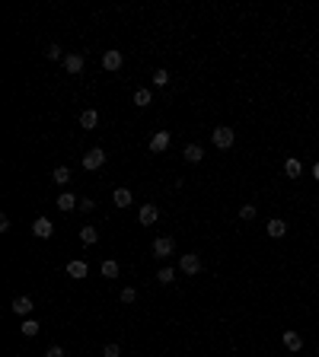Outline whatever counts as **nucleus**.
I'll use <instances>...</instances> for the list:
<instances>
[{"mask_svg":"<svg viewBox=\"0 0 319 357\" xmlns=\"http://www.w3.org/2000/svg\"><path fill=\"white\" fill-rule=\"evenodd\" d=\"M137 300V290L134 287H122V303H134Z\"/></svg>","mask_w":319,"mask_h":357,"instance_id":"nucleus-25","label":"nucleus"},{"mask_svg":"<svg viewBox=\"0 0 319 357\" xmlns=\"http://www.w3.org/2000/svg\"><path fill=\"white\" fill-rule=\"evenodd\" d=\"M281 338H284V347H290V351H300V347H303V338L297 332H284Z\"/></svg>","mask_w":319,"mask_h":357,"instance_id":"nucleus-18","label":"nucleus"},{"mask_svg":"<svg viewBox=\"0 0 319 357\" xmlns=\"http://www.w3.org/2000/svg\"><path fill=\"white\" fill-rule=\"evenodd\" d=\"M112 201H115L118 207H128L131 204V188H115L112 191Z\"/></svg>","mask_w":319,"mask_h":357,"instance_id":"nucleus-16","label":"nucleus"},{"mask_svg":"<svg viewBox=\"0 0 319 357\" xmlns=\"http://www.w3.org/2000/svg\"><path fill=\"white\" fill-rule=\"evenodd\" d=\"M93 207H96V201H90V198H83V201H80V207H77V211H83V214H90V211H93Z\"/></svg>","mask_w":319,"mask_h":357,"instance_id":"nucleus-29","label":"nucleus"},{"mask_svg":"<svg viewBox=\"0 0 319 357\" xmlns=\"http://www.w3.org/2000/svg\"><path fill=\"white\" fill-rule=\"evenodd\" d=\"M20 332H23L26 338H36V335H39V322H36V319H26V322H23V328H20Z\"/></svg>","mask_w":319,"mask_h":357,"instance_id":"nucleus-22","label":"nucleus"},{"mask_svg":"<svg viewBox=\"0 0 319 357\" xmlns=\"http://www.w3.org/2000/svg\"><path fill=\"white\" fill-rule=\"evenodd\" d=\"M284 172H287V179H300V172H303V163H300L297 156H290V160L284 163Z\"/></svg>","mask_w":319,"mask_h":357,"instance_id":"nucleus-14","label":"nucleus"},{"mask_svg":"<svg viewBox=\"0 0 319 357\" xmlns=\"http://www.w3.org/2000/svg\"><path fill=\"white\" fill-rule=\"evenodd\" d=\"M122 64H125L122 51H106V55H102V67H106V71H118Z\"/></svg>","mask_w":319,"mask_h":357,"instance_id":"nucleus-6","label":"nucleus"},{"mask_svg":"<svg viewBox=\"0 0 319 357\" xmlns=\"http://www.w3.org/2000/svg\"><path fill=\"white\" fill-rule=\"evenodd\" d=\"M118 354H122L118 344H106V351H102V357H118Z\"/></svg>","mask_w":319,"mask_h":357,"instance_id":"nucleus-28","label":"nucleus"},{"mask_svg":"<svg viewBox=\"0 0 319 357\" xmlns=\"http://www.w3.org/2000/svg\"><path fill=\"white\" fill-rule=\"evenodd\" d=\"M96 239H99V230H96V226H80V242H86V246H93Z\"/></svg>","mask_w":319,"mask_h":357,"instance_id":"nucleus-19","label":"nucleus"},{"mask_svg":"<svg viewBox=\"0 0 319 357\" xmlns=\"http://www.w3.org/2000/svg\"><path fill=\"white\" fill-rule=\"evenodd\" d=\"M150 102H153V93H150V90H137V93H134V106H137V109H147Z\"/></svg>","mask_w":319,"mask_h":357,"instance_id":"nucleus-20","label":"nucleus"},{"mask_svg":"<svg viewBox=\"0 0 319 357\" xmlns=\"http://www.w3.org/2000/svg\"><path fill=\"white\" fill-rule=\"evenodd\" d=\"M313 176H316V182H319V163H316V166H313Z\"/></svg>","mask_w":319,"mask_h":357,"instance_id":"nucleus-32","label":"nucleus"},{"mask_svg":"<svg viewBox=\"0 0 319 357\" xmlns=\"http://www.w3.org/2000/svg\"><path fill=\"white\" fill-rule=\"evenodd\" d=\"M67 274L80 281V277H86V274H90V268H86V262H83V258H74V262H67Z\"/></svg>","mask_w":319,"mask_h":357,"instance_id":"nucleus-9","label":"nucleus"},{"mask_svg":"<svg viewBox=\"0 0 319 357\" xmlns=\"http://www.w3.org/2000/svg\"><path fill=\"white\" fill-rule=\"evenodd\" d=\"M211 141H214V147H220V150H227V147H233V141H236V134H233V128L220 125V128H214Z\"/></svg>","mask_w":319,"mask_h":357,"instance_id":"nucleus-1","label":"nucleus"},{"mask_svg":"<svg viewBox=\"0 0 319 357\" xmlns=\"http://www.w3.org/2000/svg\"><path fill=\"white\" fill-rule=\"evenodd\" d=\"M118 271H122L118 262H102V274H106V277H118Z\"/></svg>","mask_w":319,"mask_h":357,"instance_id":"nucleus-23","label":"nucleus"},{"mask_svg":"<svg viewBox=\"0 0 319 357\" xmlns=\"http://www.w3.org/2000/svg\"><path fill=\"white\" fill-rule=\"evenodd\" d=\"M51 233H55V226H51L48 217H39L36 223H32V236H39V239H48Z\"/></svg>","mask_w":319,"mask_h":357,"instance_id":"nucleus-4","label":"nucleus"},{"mask_svg":"<svg viewBox=\"0 0 319 357\" xmlns=\"http://www.w3.org/2000/svg\"><path fill=\"white\" fill-rule=\"evenodd\" d=\"M45 55H48L51 61H58V58H61V45H48V51H45Z\"/></svg>","mask_w":319,"mask_h":357,"instance_id":"nucleus-30","label":"nucleus"},{"mask_svg":"<svg viewBox=\"0 0 319 357\" xmlns=\"http://www.w3.org/2000/svg\"><path fill=\"white\" fill-rule=\"evenodd\" d=\"M74 207H80V201H77L71 191H64V195L58 198V211H74Z\"/></svg>","mask_w":319,"mask_h":357,"instance_id":"nucleus-17","label":"nucleus"},{"mask_svg":"<svg viewBox=\"0 0 319 357\" xmlns=\"http://www.w3.org/2000/svg\"><path fill=\"white\" fill-rule=\"evenodd\" d=\"M182 156H185L188 163H201V160H204V150H201L198 144H188L185 150H182Z\"/></svg>","mask_w":319,"mask_h":357,"instance_id":"nucleus-15","label":"nucleus"},{"mask_svg":"<svg viewBox=\"0 0 319 357\" xmlns=\"http://www.w3.org/2000/svg\"><path fill=\"white\" fill-rule=\"evenodd\" d=\"M265 233H268L271 239H281L284 233H287V223H284V220H278V217H274V220H268V226H265Z\"/></svg>","mask_w":319,"mask_h":357,"instance_id":"nucleus-10","label":"nucleus"},{"mask_svg":"<svg viewBox=\"0 0 319 357\" xmlns=\"http://www.w3.org/2000/svg\"><path fill=\"white\" fill-rule=\"evenodd\" d=\"M169 147V131H157L150 137V153H163Z\"/></svg>","mask_w":319,"mask_h":357,"instance_id":"nucleus-8","label":"nucleus"},{"mask_svg":"<svg viewBox=\"0 0 319 357\" xmlns=\"http://www.w3.org/2000/svg\"><path fill=\"white\" fill-rule=\"evenodd\" d=\"M179 268H182L185 274H198L201 271V255H198V252H188V255L179 258Z\"/></svg>","mask_w":319,"mask_h":357,"instance_id":"nucleus-3","label":"nucleus"},{"mask_svg":"<svg viewBox=\"0 0 319 357\" xmlns=\"http://www.w3.org/2000/svg\"><path fill=\"white\" fill-rule=\"evenodd\" d=\"M157 281H160V284H172V268H160Z\"/></svg>","mask_w":319,"mask_h":357,"instance_id":"nucleus-27","label":"nucleus"},{"mask_svg":"<svg viewBox=\"0 0 319 357\" xmlns=\"http://www.w3.org/2000/svg\"><path fill=\"white\" fill-rule=\"evenodd\" d=\"M45 357H64V347H61V344H51Z\"/></svg>","mask_w":319,"mask_h":357,"instance_id":"nucleus-31","label":"nucleus"},{"mask_svg":"<svg viewBox=\"0 0 319 357\" xmlns=\"http://www.w3.org/2000/svg\"><path fill=\"white\" fill-rule=\"evenodd\" d=\"M96 125H99V112H96V109H86L83 115H80V128H86V131H93Z\"/></svg>","mask_w":319,"mask_h":357,"instance_id":"nucleus-13","label":"nucleus"},{"mask_svg":"<svg viewBox=\"0 0 319 357\" xmlns=\"http://www.w3.org/2000/svg\"><path fill=\"white\" fill-rule=\"evenodd\" d=\"M51 179H55L58 185H67V182H71V169H67V166H58L55 172H51Z\"/></svg>","mask_w":319,"mask_h":357,"instance_id":"nucleus-21","label":"nucleus"},{"mask_svg":"<svg viewBox=\"0 0 319 357\" xmlns=\"http://www.w3.org/2000/svg\"><path fill=\"white\" fill-rule=\"evenodd\" d=\"M153 255H157V258L172 255V239L169 236H157V239H153Z\"/></svg>","mask_w":319,"mask_h":357,"instance_id":"nucleus-7","label":"nucleus"},{"mask_svg":"<svg viewBox=\"0 0 319 357\" xmlns=\"http://www.w3.org/2000/svg\"><path fill=\"white\" fill-rule=\"evenodd\" d=\"M137 217H141V223H144V226H153V223L160 220V207H157V204H144Z\"/></svg>","mask_w":319,"mask_h":357,"instance_id":"nucleus-5","label":"nucleus"},{"mask_svg":"<svg viewBox=\"0 0 319 357\" xmlns=\"http://www.w3.org/2000/svg\"><path fill=\"white\" fill-rule=\"evenodd\" d=\"M83 64H86V61H83V55H77V51L64 58V67H67V74H80V71H83Z\"/></svg>","mask_w":319,"mask_h":357,"instance_id":"nucleus-11","label":"nucleus"},{"mask_svg":"<svg viewBox=\"0 0 319 357\" xmlns=\"http://www.w3.org/2000/svg\"><path fill=\"white\" fill-rule=\"evenodd\" d=\"M102 163H106V150H99V147H93L90 153H83V169H99Z\"/></svg>","mask_w":319,"mask_h":357,"instance_id":"nucleus-2","label":"nucleus"},{"mask_svg":"<svg viewBox=\"0 0 319 357\" xmlns=\"http://www.w3.org/2000/svg\"><path fill=\"white\" fill-rule=\"evenodd\" d=\"M239 217H243V220H252V217H255V204H243V207H239Z\"/></svg>","mask_w":319,"mask_h":357,"instance_id":"nucleus-26","label":"nucleus"},{"mask_svg":"<svg viewBox=\"0 0 319 357\" xmlns=\"http://www.w3.org/2000/svg\"><path fill=\"white\" fill-rule=\"evenodd\" d=\"M10 309L16 312V316H29V312H32V300H29V297H16V300L10 303Z\"/></svg>","mask_w":319,"mask_h":357,"instance_id":"nucleus-12","label":"nucleus"},{"mask_svg":"<svg viewBox=\"0 0 319 357\" xmlns=\"http://www.w3.org/2000/svg\"><path fill=\"white\" fill-rule=\"evenodd\" d=\"M166 83H169V74L163 71V67H160V71H153V86H166Z\"/></svg>","mask_w":319,"mask_h":357,"instance_id":"nucleus-24","label":"nucleus"}]
</instances>
